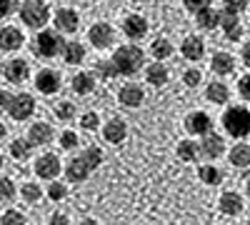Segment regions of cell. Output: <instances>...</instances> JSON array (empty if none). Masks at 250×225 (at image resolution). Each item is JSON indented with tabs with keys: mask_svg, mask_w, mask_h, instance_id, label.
<instances>
[{
	"mask_svg": "<svg viewBox=\"0 0 250 225\" xmlns=\"http://www.w3.org/2000/svg\"><path fill=\"white\" fill-rule=\"evenodd\" d=\"M100 163H103V150L95 148V145H90V148L83 150L80 155H73L70 158V163L65 165V178L70 183H85Z\"/></svg>",
	"mask_w": 250,
	"mask_h": 225,
	"instance_id": "6da1fadb",
	"label": "cell"
},
{
	"mask_svg": "<svg viewBox=\"0 0 250 225\" xmlns=\"http://www.w3.org/2000/svg\"><path fill=\"white\" fill-rule=\"evenodd\" d=\"M110 60L115 63L120 75H135L145 65V53L138 45H120Z\"/></svg>",
	"mask_w": 250,
	"mask_h": 225,
	"instance_id": "7a4b0ae2",
	"label": "cell"
},
{
	"mask_svg": "<svg viewBox=\"0 0 250 225\" xmlns=\"http://www.w3.org/2000/svg\"><path fill=\"white\" fill-rule=\"evenodd\" d=\"M223 128L233 138H248L250 135V110L245 105H230L223 113Z\"/></svg>",
	"mask_w": 250,
	"mask_h": 225,
	"instance_id": "3957f363",
	"label": "cell"
},
{
	"mask_svg": "<svg viewBox=\"0 0 250 225\" xmlns=\"http://www.w3.org/2000/svg\"><path fill=\"white\" fill-rule=\"evenodd\" d=\"M33 53L38 58H55V55H62V48H65V40L62 35H58L55 30H40L35 38H33Z\"/></svg>",
	"mask_w": 250,
	"mask_h": 225,
	"instance_id": "277c9868",
	"label": "cell"
},
{
	"mask_svg": "<svg viewBox=\"0 0 250 225\" xmlns=\"http://www.w3.org/2000/svg\"><path fill=\"white\" fill-rule=\"evenodd\" d=\"M20 20H23V25L38 30L50 20V8L45 5V0H25L20 5Z\"/></svg>",
	"mask_w": 250,
	"mask_h": 225,
	"instance_id": "5b68a950",
	"label": "cell"
},
{
	"mask_svg": "<svg viewBox=\"0 0 250 225\" xmlns=\"http://www.w3.org/2000/svg\"><path fill=\"white\" fill-rule=\"evenodd\" d=\"M33 110H35V98L28 95V93L13 95V98H10V103H8V113H10V118L18 120V123L28 120V118L33 115Z\"/></svg>",
	"mask_w": 250,
	"mask_h": 225,
	"instance_id": "8992f818",
	"label": "cell"
},
{
	"mask_svg": "<svg viewBox=\"0 0 250 225\" xmlns=\"http://www.w3.org/2000/svg\"><path fill=\"white\" fill-rule=\"evenodd\" d=\"M88 40H90V45L98 48V50H105L113 45V40H115V30L110 23H95L90 25L88 30Z\"/></svg>",
	"mask_w": 250,
	"mask_h": 225,
	"instance_id": "52a82bcc",
	"label": "cell"
},
{
	"mask_svg": "<svg viewBox=\"0 0 250 225\" xmlns=\"http://www.w3.org/2000/svg\"><path fill=\"white\" fill-rule=\"evenodd\" d=\"M118 103L123 108H140L145 103V90L138 83H125L118 90Z\"/></svg>",
	"mask_w": 250,
	"mask_h": 225,
	"instance_id": "ba28073f",
	"label": "cell"
},
{
	"mask_svg": "<svg viewBox=\"0 0 250 225\" xmlns=\"http://www.w3.org/2000/svg\"><path fill=\"white\" fill-rule=\"evenodd\" d=\"M223 153H225V140H223V135H218L215 130L205 133L203 140H200V155L208 158V160H215V158H220Z\"/></svg>",
	"mask_w": 250,
	"mask_h": 225,
	"instance_id": "9c48e42d",
	"label": "cell"
},
{
	"mask_svg": "<svg viewBox=\"0 0 250 225\" xmlns=\"http://www.w3.org/2000/svg\"><path fill=\"white\" fill-rule=\"evenodd\" d=\"M185 130L190 135H205L213 130V118L208 115L205 110H193L190 115L185 118Z\"/></svg>",
	"mask_w": 250,
	"mask_h": 225,
	"instance_id": "30bf717a",
	"label": "cell"
},
{
	"mask_svg": "<svg viewBox=\"0 0 250 225\" xmlns=\"http://www.w3.org/2000/svg\"><path fill=\"white\" fill-rule=\"evenodd\" d=\"M60 173V158L55 153H45L35 160V175L43 180H53Z\"/></svg>",
	"mask_w": 250,
	"mask_h": 225,
	"instance_id": "8fae6325",
	"label": "cell"
},
{
	"mask_svg": "<svg viewBox=\"0 0 250 225\" xmlns=\"http://www.w3.org/2000/svg\"><path fill=\"white\" fill-rule=\"evenodd\" d=\"M220 28L225 33V38L235 43V40L243 38V23H240V15L238 13H230V10H223L220 13Z\"/></svg>",
	"mask_w": 250,
	"mask_h": 225,
	"instance_id": "7c38bea8",
	"label": "cell"
},
{
	"mask_svg": "<svg viewBox=\"0 0 250 225\" xmlns=\"http://www.w3.org/2000/svg\"><path fill=\"white\" fill-rule=\"evenodd\" d=\"M25 43V35L20 28L15 25H5L3 30H0V50H5V53H13L18 48H23Z\"/></svg>",
	"mask_w": 250,
	"mask_h": 225,
	"instance_id": "4fadbf2b",
	"label": "cell"
},
{
	"mask_svg": "<svg viewBox=\"0 0 250 225\" xmlns=\"http://www.w3.org/2000/svg\"><path fill=\"white\" fill-rule=\"evenodd\" d=\"M123 33L128 40H143L148 35V20L143 15H128L123 20Z\"/></svg>",
	"mask_w": 250,
	"mask_h": 225,
	"instance_id": "5bb4252c",
	"label": "cell"
},
{
	"mask_svg": "<svg viewBox=\"0 0 250 225\" xmlns=\"http://www.w3.org/2000/svg\"><path fill=\"white\" fill-rule=\"evenodd\" d=\"M180 53H183L185 60L198 63V60H203V55H205V40L200 35H188L183 40V45H180Z\"/></svg>",
	"mask_w": 250,
	"mask_h": 225,
	"instance_id": "9a60e30c",
	"label": "cell"
},
{
	"mask_svg": "<svg viewBox=\"0 0 250 225\" xmlns=\"http://www.w3.org/2000/svg\"><path fill=\"white\" fill-rule=\"evenodd\" d=\"M3 75H5L8 83H25L28 75H30V65L25 63V60L15 58V60H10V63L3 65Z\"/></svg>",
	"mask_w": 250,
	"mask_h": 225,
	"instance_id": "2e32d148",
	"label": "cell"
},
{
	"mask_svg": "<svg viewBox=\"0 0 250 225\" xmlns=\"http://www.w3.org/2000/svg\"><path fill=\"white\" fill-rule=\"evenodd\" d=\"M103 138H105V143H110V145H120V143L128 138V125H125V120H120V118L108 120L105 128H103Z\"/></svg>",
	"mask_w": 250,
	"mask_h": 225,
	"instance_id": "e0dca14e",
	"label": "cell"
},
{
	"mask_svg": "<svg viewBox=\"0 0 250 225\" xmlns=\"http://www.w3.org/2000/svg\"><path fill=\"white\" fill-rule=\"evenodd\" d=\"M35 88H38L40 93H45V95H55V93L60 90V75H58L55 70H50V68L40 70V73L35 75Z\"/></svg>",
	"mask_w": 250,
	"mask_h": 225,
	"instance_id": "ac0fdd59",
	"label": "cell"
},
{
	"mask_svg": "<svg viewBox=\"0 0 250 225\" xmlns=\"http://www.w3.org/2000/svg\"><path fill=\"white\" fill-rule=\"evenodd\" d=\"M243 195L240 193H235V190H228V193H223L220 195V203H218V208H220V213L223 215H228V218H233V215H240L243 213Z\"/></svg>",
	"mask_w": 250,
	"mask_h": 225,
	"instance_id": "d6986e66",
	"label": "cell"
},
{
	"mask_svg": "<svg viewBox=\"0 0 250 225\" xmlns=\"http://www.w3.org/2000/svg\"><path fill=\"white\" fill-rule=\"evenodd\" d=\"M145 80H148V85H153V88H163L165 83H168L170 73L163 65V60H155V63H150L148 68H145Z\"/></svg>",
	"mask_w": 250,
	"mask_h": 225,
	"instance_id": "ffe728a7",
	"label": "cell"
},
{
	"mask_svg": "<svg viewBox=\"0 0 250 225\" xmlns=\"http://www.w3.org/2000/svg\"><path fill=\"white\" fill-rule=\"evenodd\" d=\"M220 13H223V10H215L213 5L198 10V13H195L198 28H200V30H215V28H220Z\"/></svg>",
	"mask_w": 250,
	"mask_h": 225,
	"instance_id": "44dd1931",
	"label": "cell"
},
{
	"mask_svg": "<svg viewBox=\"0 0 250 225\" xmlns=\"http://www.w3.org/2000/svg\"><path fill=\"white\" fill-rule=\"evenodd\" d=\"M78 25H80V18H78L75 10L62 8V10L55 13V28H58L60 33H75Z\"/></svg>",
	"mask_w": 250,
	"mask_h": 225,
	"instance_id": "7402d4cb",
	"label": "cell"
},
{
	"mask_svg": "<svg viewBox=\"0 0 250 225\" xmlns=\"http://www.w3.org/2000/svg\"><path fill=\"white\" fill-rule=\"evenodd\" d=\"M205 100L213 105H225L228 100H230V88L225 83H220V80H213V83L205 88Z\"/></svg>",
	"mask_w": 250,
	"mask_h": 225,
	"instance_id": "603a6c76",
	"label": "cell"
},
{
	"mask_svg": "<svg viewBox=\"0 0 250 225\" xmlns=\"http://www.w3.org/2000/svg\"><path fill=\"white\" fill-rule=\"evenodd\" d=\"M210 70H213L215 75H230V73L235 70V58H233L230 53H225V50L215 53V55L210 58Z\"/></svg>",
	"mask_w": 250,
	"mask_h": 225,
	"instance_id": "cb8c5ba5",
	"label": "cell"
},
{
	"mask_svg": "<svg viewBox=\"0 0 250 225\" xmlns=\"http://www.w3.org/2000/svg\"><path fill=\"white\" fill-rule=\"evenodd\" d=\"M62 60L68 65H80L85 60V45L78 43V40H68L65 48H62Z\"/></svg>",
	"mask_w": 250,
	"mask_h": 225,
	"instance_id": "d4e9b609",
	"label": "cell"
},
{
	"mask_svg": "<svg viewBox=\"0 0 250 225\" xmlns=\"http://www.w3.org/2000/svg\"><path fill=\"white\" fill-rule=\"evenodd\" d=\"M53 128L48 125V123H33L30 125V130H28V138H30V143L33 145H45V143H50L53 140Z\"/></svg>",
	"mask_w": 250,
	"mask_h": 225,
	"instance_id": "484cf974",
	"label": "cell"
},
{
	"mask_svg": "<svg viewBox=\"0 0 250 225\" xmlns=\"http://www.w3.org/2000/svg\"><path fill=\"white\" fill-rule=\"evenodd\" d=\"M70 85H73L75 95H90L95 90V75L93 73H78V75H73Z\"/></svg>",
	"mask_w": 250,
	"mask_h": 225,
	"instance_id": "4316f807",
	"label": "cell"
},
{
	"mask_svg": "<svg viewBox=\"0 0 250 225\" xmlns=\"http://www.w3.org/2000/svg\"><path fill=\"white\" fill-rule=\"evenodd\" d=\"M228 160H230L233 168H250V145H245V143L233 145L228 153Z\"/></svg>",
	"mask_w": 250,
	"mask_h": 225,
	"instance_id": "83f0119b",
	"label": "cell"
},
{
	"mask_svg": "<svg viewBox=\"0 0 250 225\" xmlns=\"http://www.w3.org/2000/svg\"><path fill=\"white\" fill-rule=\"evenodd\" d=\"M175 155H178L183 163H195L198 158H203V155H200V145H198L195 140H180L178 148H175Z\"/></svg>",
	"mask_w": 250,
	"mask_h": 225,
	"instance_id": "f1b7e54d",
	"label": "cell"
},
{
	"mask_svg": "<svg viewBox=\"0 0 250 225\" xmlns=\"http://www.w3.org/2000/svg\"><path fill=\"white\" fill-rule=\"evenodd\" d=\"M198 178L203 185H220L223 183V173L215 165H200L198 168Z\"/></svg>",
	"mask_w": 250,
	"mask_h": 225,
	"instance_id": "f546056e",
	"label": "cell"
},
{
	"mask_svg": "<svg viewBox=\"0 0 250 225\" xmlns=\"http://www.w3.org/2000/svg\"><path fill=\"white\" fill-rule=\"evenodd\" d=\"M150 55L155 60H168L173 55V45H170V40H165V38H155L153 43H150Z\"/></svg>",
	"mask_w": 250,
	"mask_h": 225,
	"instance_id": "4dcf8cb0",
	"label": "cell"
},
{
	"mask_svg": "<svg viewBox=\"0 0 250 225\" xmlns=\"http://www.w3.org/2000/svg\"><path fill=\"white\" fill-rule=\"evenodd\" d=\"M30 148H33L30 138H15V140L10 143V153H13V158H18V160H25V158L30 155Z\"/></svg>",
	"mask_w": 250,
	"mask_h": 225,
	"instance_id": "1f68e13d",
	"label": "cell"
},
{
	"mask_svg": "<svg viewBox=\"0 0 250 225\" xmlns=\"http://www.w3.org/2000/svg\"><path fill=\"white\" fill-rule=\"evenodd\" d=\"M95 75H100V78H113V75H120L118 73V68H115V63L113 60H98L95 63Z\"/></svg>",
	"mask_w": 250,
	"mask_h": 225,
	"instance_id": "d6a6232c",
	"label": "cell"
},
{
	"mask_svg": "<svg viewBox=\"0 0 250 225\" xmlns=\"http://www.w3.org/2000/svg\"><path fill=\"white\" fill-rule=\"evenodd\" d=\"M20 195H23V200L25 203H38L40 200V195H43V190H40L35 183H25L23 188H20Z\"/></svg>",
	"mask_w": 250,
	"mask_h": 225,
	"instance_id": "836d02e7",
	"label": "cell"
},
{
	"mask_svg": "<svg viewBox=\"0 0 250 225\" xmlns=\"http://www.w3.org/2000/svg\"><path fill=\"white\" fill-rule=\"evenodd\" d=\"M15 198V183L10 178H0V203H8Z\"/></svg>",
	"mask_w": 250,
	"mask_h": 225,
	"instance_id": "e575fe53",
	"label": "cell"
},
{
	"mask_svg": "<svg viewBox=\"0 0 250 225\" xmlns=\"http://www.w3.org/2000/svg\"><path fill=\"white\" fill-rule=\"evenodd\" d=\"M183 83H185L188 88H198V85L203 83V73H200L198 68H188V70L183 73Z\"/></svg>",
	"mask_w": 250,
	"mask_h": 225,
	"instance_id": "d590c367",
	"label": "cell"
},
{
	"mask_svg": "<svg viewBox=\"0 0 250 225\" xmlns=\"http://www.w3.org/2000/svg\"><path fill=\"white\" fill-rule=\"evenodd\" d=\"M55 115H58L60 120H73V118H75V105L68 103V100H62V103L55 105Z\"/></svg>",
	"mask_w": 250,
	"mask_h": 225,
	"instance_id": "8d00e7d4",
	"label": "cell"
},
{
	"mask_svg": "<svg viewBox=\"0 0 250 225\" xmlns=\"http://www.w3.org/2000/svg\"><path fill=\"white\" fill-rule=\"evenodd\" d=\"M98 125H100V115L98 113H85L80 118V128L83 130H98Z\"/></svg>",
	"mask_w": 250,
	"mask_h": 225,
	"instance_id": "74e56055",
	"label": "cell"
},
{
	"mask_svg": "<svg viewBox=\"0 0 250 225\" xmlns=\"http://www.w3.org/2000/svg\"><path fill=\"white\" fill-rule=\"evenodd\" d=\"M0 223H3V225H25L28 220H25V215H23V213H18V210H8L3 218H0Z\"/></svg>",
	"mask_w": 250,
	"mask_h": 225,
	"instance_id": "f35d334b",
	"label": "cell"
},
{
	"mask_svg": "<svg viewBox=\"0 0 250 225\" xmlns=\"http://www.w3.org/2000/svg\"><path fill=\"white\" fill-rule=\"evenodd\" d=\"M250 5V0H223V10H230V13H243Z\"/></svg>",
	"mask_w": 250,
	"mask_h": 225,
	"instance_id": "ab89813d",
	"label": "cell"
},
{
	"mask_svg": "<svg viewBox=\"0 0 250 225\" xmlns=\"http://www.w3.org/2000/svg\"><path fill=\"white\" fill-rule=\"evenodd\" d=\"M48 195H50V200H62V198L68 195V190H65V185H62V183L53 180L50 185H48Z\"/></svg>",
	"mask_w": 250,
	"mask_h": 225,
	"instance_id": "60d3db41",
	"label": "cell"
},
{
	"mask_svg": "<svg viewBox=\"0 0 250 225\" xmlns=\"http://www.w3.org/2000/svg\"><path fill=\"white\" fill-rule=\"evenodd\" d=\"M60 148L62 150H73V148H78V135L73 133V130H65L60 135Z\"/></svg>",
	"mask_w": 250,
	"mask_h": 225,
	"instance_id": "b9f144b4",
	"label": "cell"
},
{
	"mask_svg": "<svg viewBox=\"0 0 250 225\" xmlns=\"http://www.w3.org/2000/svg\"><path fill=\"white\" fill-rule=\"evenodd\" d=\"M18 8H20L18 0H0V20L8 18V15H13Z\"/></svg>",
	"mask_w": 250,
	"mask_h": 225,
	"instance_id": "7bdbcfd3",
	"label": "cell"
},
{
	"mask_svg": "<svg viewBox=\"0 0 250 225\" xmlns=\"http://www.w3.org/2000/svg\"><path fill=\"white\" fill-rule=\"evenodd\" d=\"M210 5V0H183V8L188 10V13H198V10H203V8H208Z\"/></svg>",
	"mask_w": 250,
	"mask_h": 225,
	"instance_id": "ee69618b",
	"label": "cell"
},
{
	"mask_svg": "<svg viewBox=\"0 0 250 225\" xmlns=\"http://www.w3.org/2000/svg\"><path fill=\"white\" fill-rule=\"evenodd\" d=\"M238 93H240L243 100H250V75H243L238 80Z\"/></svg>",
	"mask_w": 250,
	"mask_h": 225,
	"instance_id": "f6af8a7d",
	"label": "cell"
},
{
	"mask_svg": "<svg viewBox=\"0 0 250 225\" xmlns=\"http://www.w3.org/2000/svg\"><path fill=\"white\" fill-rule=\"evenodd\" d=\"M240 58H243L245 68H250V40H245V45H243V50H240Z\"/></svg>",
	"mask_w": 250,
	"mask_h": 225,
	"instance_id": "bcb514c9",
	"label": "cell"
},
{
	"mask_svg": "<svg viewBox=\"0 0 250 225\" xmlns=\"http://www.w3.org/2000/svg\"><path fill=\"white\" fill-rule=\"evenodd\" d=\"M10 93L8 90H3V88H0V110H3V108H8V103H10Z\"/></svg>",
	"mask_w": 250,
	"mask_h": 225,
	"instance_id": "7dc6e473",
	"label": "cell"
},
{
	"mask_svg": "<svg viewBox=\"0 0 250 225\" xmlns=\"http://www.w3.org/2000/svg\"><path fill=\"white\" fill-rule=\"evenodd\" d=\"M50 223H53V225H55V223H58V225H65V223H70V220H68V218H62V215H53Z\"/></svg>",
	"mask_w": 250,
	"mask_h": 225,
	"instance_id": "c3c4849f",
	"label": "cell"
},
{
	"mask_svg": "<svg viewBox=\"0 0 250 225\" xmlns=\"http://www.w3.org/2000/svg\"><path fill=\"white\" fill-rule=\"evenodd\" d=\"M3 138H5V125L0 123V140H3Z\"/></svg>",
	"mask_w": 250,
	"mask_h": 225,
	"instance_id": "681fc988",
	"label": "cell"
},
{
	"mask_svg": "<svg viewBox=\"0 0 250 225\" xmlns=\"http://www.w3.org/2000/svg\"><path fill=\"white\" fill-rule=\"evenodd\" d=\"M245 195L250 198V178H248V183H245Z\"/></svg>",
	"mask_w": 250,
	"mask_h": 225,
	"instance_id": "f907efd6",
	"label": "cell"
},
{
	"mask_svg": "<svg viewBox=\"0 0 250 225\" xmlns=\"http://www.w3.org/2000/svg\"><path fill=\"white\" fill-rule=\"evenodd\" d=\"M0 168H3V155H0Z\"/></svg>",
	"mask_w": 250,
	"mask_h": 225,
	"instance_id": "816d5d0a",
	"label": "cell"
},
{
	"mask_svg": "<svg viewBox=\"0 0 250 225\" xmlns=\"http://www.w3.org/2000/svg\"><path fill=\"white\" fill-rule=\"evenodd\" d=\"M0 70H3V63H0Z\"/></svg>",
	"mask_w": 250,
	"mask_h": 225,
	"instance_id": "f5cc1de1",
	"label": "cell"
},
{
	"mask_svg": "<svg viewBox=\"0 0 250 225\" xmlns=\"http://www.w3.org/2000/svg\"><path fill=\"white\" fill-rule=\"evenodd\" d=\"M248 223H250V218H248Z\"/></svg>",
	"mask_w": 250,
	"mask_h": 225,
	"instance_id": "db71d44e",
	"label": "cell"
}]
</instances>
